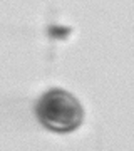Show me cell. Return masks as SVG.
Returning <instances> with one entry per match:
<instances>
[{
  "label": "cell",
  "instance_id": "cell-1",
  "mask_svg": "<svg viewBox=\"0 0 134 151\" xmlns=\"http://www.w3.org/2000/svg\"><path fill=\"white\" fill-rule=\"evenodd\" d=\"M37 119L50 131L70 133L84 121V109L70 92L50 89L40 96L35 106Z\"/></svg>",
  "mask_w": 134,
  "mask_h": 151
}]
</instances>
